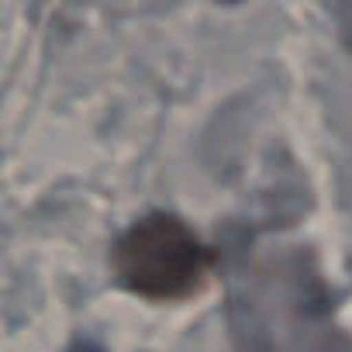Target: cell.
I'll return each mask as SVG.
<instances>
[{"instance_id": "obj_1", "label": "cell", "mask_w": 352, "mask_h": 352, "mask_svg": "<svg viewBox=\"0 0 352 352\" xmlns=\"http://www.w3.org/2000/svg\"><path fill=\"white\" fill-rule=\"evenodd\" d=\"M118 280L152 300L197 294L211 276V252L173 214H152L131 225L114 249Z\"/></svg>"}, {"instance_id": "obj_2", "label": "cell", "mask_w": 352, "mask_h": 352, "mask_svg": "<svg viewBox=\"0 0 352 352\" xmlns=\"http://www.w3.org/2000/svg\"><path fill=\"white\" fill-rule=\"evenodd\" d=\"M73 352H100V349L90 345V342H80V345H73Z\"/></svg>"}]
</instances>
